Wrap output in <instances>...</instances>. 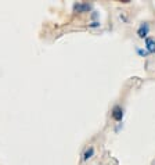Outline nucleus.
I'll use <instances>...</instances> for the list:
<instances>
[{
  "label": "nucleus",
  "instance_id": "7",
  "mask_svg": "<svg viewBox=\"0 0 155 165\" xmlns=\"http://www.w3.org/2000/svg\"><path fill=\"white\" fill-rule=\"evenodd\" d=\"M100 21H93L91 24H89V28H100Z\"/></svg>",
  "mask_w": 155,
  "mask_h": 165
},
{
  "label": "nucleus",
  "instance_id": "3",
  "mask_svg": "<svg viewBox=\"0 0 155 165\" xmlns=\"http://www.w3.org/2000/svg\"><path fill=\"white\" fill-rule=\"evenodd\" d=\"M123 115H125L123 108H122L119 104H116V106L112 107V110H111V117H112V119H114V121L121 122L122 119H123Z\"/></svg>",
  "mask_w": 155,
  "mask_h": 165
},
{
  "label": "nucleus",
  "instance_id": "2",
  "mask_svg": "<svg viewBox=\"0 0 155 165\" xmlns=\"http://www.w3.org/2000/svg\"><path fill=\"white\" fill-rule=\"evenodd\" d=\"M148 34H150V22L144 21L137 28V36L140 39H145V38H148Z\"/></svg>",
  "mask_w": 155,
  "mask_h": 165
},
{
  "label": "nucleus",
  "instance_id": "6",
  "mask_svg": "<svg viewBox=\"0 0 155 165\" xmlns=\"http://www.w3.org/2000/svg\"><path fill=\"white\" fill-rule=\"evenodd\" d=\"M136 52H137V54H139L140 57H148V54H150V53H148L147 50L140 49V47H137V49H136Z\"/></svg>",
  "mask_w": 155,
  "mask_h": 165
},
{
  "label": "nucleus",
  "instance_id": "8",
  "mask_svg": "<svg viewBox=\"0 0 155 165\" xmlns=\"http://www.w3.org/2000/svg\"><path fill=\"white\" fill-rule=\"evenodd\" d=\"M97 17H98V13H97V11H93V14H91V18H93V20H96Z\"/></svg>",
  "mask_w": 155,
  "mask_h": 165
},
{
  "label": "nucleus",
  "instance_id": "4",
  "mask_svg": "<svg viewBox=\"0 0 155 165\" xmlns=\"http://www.w3.org/2000/svg\"><path fill=\"white\" fill-rule=\"evenodd\" d=\"M144 43H145V50L150 54H155V38H151V36L145 38Z\"/></svg>",
  "mask_w": 155,
  "mask_h": 165
},
{
  "label": "nucleus",
  "instance_id": "1",
  "mask_svg": "<svg viewBox=\"0 0 155 165\" xmlns=\"http://www.w3.org/2000/svg\"><path fill=\"white\" fill-rule=\"evenodd\" d=\"M91 8H93V4H91V3H87V2H78L72 6L73 13H76V14L89 13V11H91Z\"/></svg>",
  "mask_w": 155,
  "mask_h": 165
},
{
  "label": "nucleus",
  "instance_id": "5",
  "mask_svg": "<svg viewBox=\"0 0 155 165\" xmlns=\"http://www.w3.org/2000/svg\"><path fill=\"white\" fill-rule=\"evenodd\" d=\"M94 155V147H89V149L85 150V153H83V157H82V161H89L91 157Z\"/></svg>",
  "mask_w": 155,
  "mask_h": 165
},
{
  "label": "nucleus",
  "instance_id": "9",
  "mask_svg": "<svg viewBox=\"0 0 155 165\" xmlns=\"http://www.w3.org/2000/svg\"><path fill=\"white\" fill-rule=\"evenodd\" d=\"M119 18H121V20H123V21H125V22H126V21H127V18H126V16H123V14H121V16H119Z\"/></svg>",
  "mask_w": 155,
  "mask_h": 165
}]
</instances>
